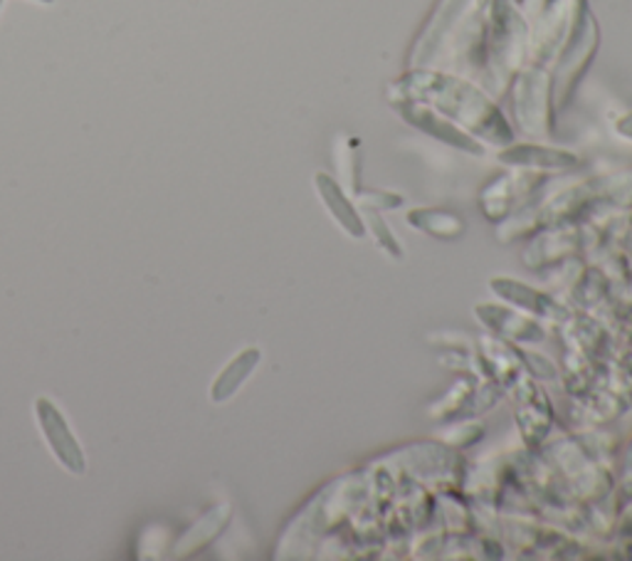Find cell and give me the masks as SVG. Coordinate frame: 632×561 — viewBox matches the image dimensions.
Instances as JSON below:
<instances>
[{"label": "cell", "instance_id": "3", "mask_svg": "<svg viewBox=\"0 0 632 561\" xmlns=\"http://www.w3.org/2000/svg\"><path fill=\"white\" fill-rule=\"evenodd\" d=\"M247 369H250L247 356L235 359V362L225 369L223 376H220L213 384V400H225L230 394H235L240 381L247 376Z\"/></svg>", "mask_w": 632, "mask_h": 561}, {"label": "cell", "instance_id": "2", "mask_svg": "<svg viewBox=\"0 0 632 561\" xmlns=\"http://www.w3.org/2000/svg\"><path fill=\"white\" fill-rule=\"evenodd\" d=\"M35 418H37L40 430H43L45 443L57 458V463L65 465V470H69L73 475H85L87 473L85 450L82 446H79V440L75 438L73 428H69L67 418L63 416V410H59L49 398H37Z\"/></svg>", "mask_w": 632, "mask_h": 561}, {"label": "cell", "instance_id": "4", "mask_svg": "<svg viewBox=\"0 0 632 561\" xmlns=\"http://www.w3.org/2000/svg\"><path fill=\"white\" fill-rule=\"evenodd\" d=\"M33 3H40V6H53L55 0H33Z\"/></svg>", "mask_w": 632, "mask_h": 561}, {"label": "cell", "instance_id": "5", "mask_svg": "<svg viewBox=\"0 0 632 561\" xmlns=\"http://www.w3.org/2000/svg\"><path fill=\"white\" fill-rule=\"evenodd\" d=\"M3 6H5V0H0V13H3Z\"/></svg>", "mask_w": 632, "mask_h": 561}, {"label": "cell", "instance_id": "1", "mask_svg": "<svg viewBox=\"0 0 632 561\" xmlns=\"http://www.w3.org/2000/svg\"><path fill=\"white\" fill-rule=\"evenodd\" d=\"M410 87H420L428 97L447 109L450 114L463 117V122L479 129V132H491V124L497 122L499 114L485 97L475 92L473 87L457 82L453 77H425L415 75V82Z\"/></svg>", "mask_w": 632, "mask_h": 561}]
</instances>
